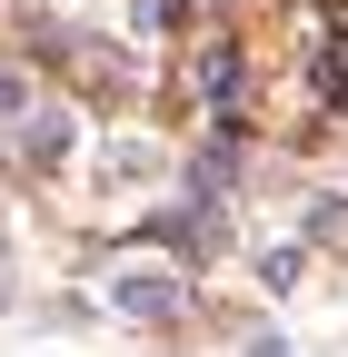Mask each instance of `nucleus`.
Wrapping results in <instances>:
<instances>
[{
	"label": "nucleus",
	"instance_id": "1",
	"mask_svg": "<svg viewBox=\"0 0 348 357\" xmlns=\"http://www.w3.org/2000/svg\"><path fill=\"white\" fill-rule=\"evenodd\" d=\"M119 307H150V318H169V307H180V278H169V268H129V278H119Z\"/></svg>",
	"mask_w": 348,
	"mask_h": 357
}]
</instances>
